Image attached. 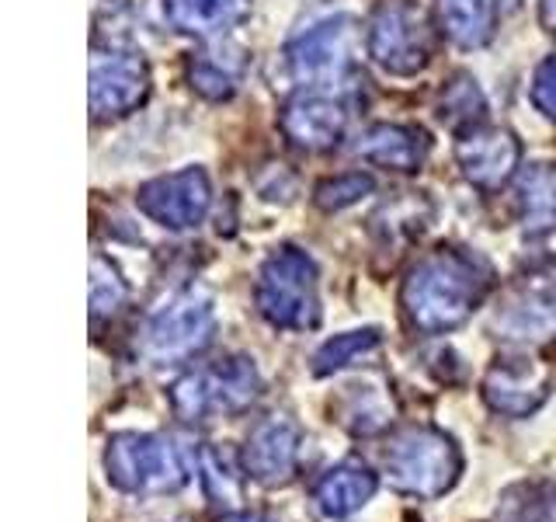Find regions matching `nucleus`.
<instances>
[{
	"label": "nucleus",
	"instance_id": "9d476101",
	"mask_svg": "<svg viewBox=\"0 0 556 522\" xmlns=\"http://www.w3.org/2000/svg\"><path fill=\"white\" fill-rule=\"evenodd\" d=\"M191 467H195V477L202 484L205 498L223 512H237L243 501V474L237 460L226 449L202 443L191 449Z\"/></svg>",
	"mask_w": 556,
	"mask_h": 522
},
{
	"label": "nucleus",
	"instance_id": "4468645a",
	"mask_svg": "<svg viewBox=\"0 0 556 522\" xmlns=\"http://www.w3.org/2000/svg\"><path fill=\"white\" fill-rule=\"evenodd\" d=\"M219 522H271V519H268V515H261V512H240V509H237V512H226Z\"/></svg>",
	"mask_w": 556,
	"mask_h": 522
},
{
	"label": "nucleus",
	"instance_id": "ddd939ff",
	"mask_svg": "<svg viewBox=\"0 0 556 522\" xmlns=\"http://www.w3.org/2000/svg\"><path fill=\"white\" fill-rule=\"evenodd\" d=\"M122 300H126V286H122V278L112 269H104V261H94V283H91L94 318H101V313H115Z\"/></svg>",
	"mask_w": 556,
	"mask_h": 522
},
{
	"label": "nucleus",
	"instance_id": "6e6552de",
	"mask_svg": "<svg viewBox=\"0 0 556 522\" xmlns=\"http://www.w3.org/2000/svg\"><path fill=\"white\" fill-rule=\"evenodd\" d=\"M379 492V477L362 460H344L324 470L313 484V505L327 519H348L365 509Z\"/></svg>",
	"mask_w": 556,
	"mask_h": 522
},
{
	"label": "nucleus",
	"instance_id": "423d86ee",
	"mask_svg": "<svg viewBox=\"0 0 556 522\" xmlns=\"http://www.w3.org/2000/svg\"><path fill=\"white\" fill-rule=\"evenodd\" d=\"M216 313L202 289H185L170 296L147 324V356L153 362H181L213 341Z\"/></svg>",
	"mask_w": 556,
	"mask_h": 522
},
{
	"label": "nucleus",
	"instance_id": "39448f33",
	"mask_svg": "<svg viewBox=\"0 0 556 522\" xmlns=\"http://www.w3.org/2000/svg\"><path fill=\"white\" fill-rule=\"evenodd\" d=\"M257 307L275 327L306 331L320 321L317 307V275H313L309 258L300 251H278L257 283Z\"/></svg>",
	"mask_w": 556,
	"mask_h": 522
},
{
	"label": "nucleus",
	"instance_id": "0eeeda50",
	"mask_svg": "<svg viewBox=\"0 0 556 522\" xmlns=\"http://www.w3.org/2000/svg\"><path fill=\"white\" fill-rule=\"evenodd\" d=\"M300 457H303V428L286 414H268L251 428L240 452V463L243 474L254 477L257 484L278 487L295 477Z\"/></svg>",
	"mask_w": 556,
	"mask_h": 522
},
{
	"label": "nucleus",
	"instance_id": "f8f14e48",
	"mask_svg": "<svg viewBox=\"0 0 556 522\" xmlns=\"http://www.w3.org/2000/svg\"><path fill=\"white\" fill-rule=\"evenodd\" d=\"M515 331H546L556 324V278H549L546 286H535L526 300L518 303V310L508 318Z\"/></svg>",
	"mask_w": 556,
	"mask_h": 522
},
{
	"label": "nucleus",
	"instance_id": "9b49d317",
	"mask_svg": "<svg viewBox=\"0 0 556 522\" xmlns=\"http://www.w3.org/2000/svg\"><path fill=\"white\" fill-rule=\"evenodd\" d=\"M379 345V331L376 327H365V331H348V335H338L330 338L317 348V356H313V373L317 376H327V373H338L344 370L348 362H355L358 356L372 352Z\"/></svg>",
	"mask_w": 556,
	"mask_h": 522
},
{
	"label": "nucleus",
	"instance_id": "20e7f679",
	"mask_svg": "<svg viewBox=\"0 0 556 522\" xmlns=\"http://www.w3.org/2000/svg\"><path fill=\"white\" fill-rule=\"evenodd\" d=\"M261 394V376L251 359H223L181 376L170 387V408L188 425L213 422L251 408Z\"/></svg>",
	"mask_w": 556,
	"mask_h": 522
},
{
	"label": "nucleus",
	"instance_id": "f03ea898",
	"mask_svg": "<svg viewBox=\"0 0 556 522\" xmlns=\"http://www.w3.org/2000/svg\"><path fill=\"white\" fill-rule=\"evenodd\" d=\"M483 296V278L477 275L473 261L459 254H442L425 261L410 275L404 289V307L414 327L421 331H448L469 318Z\"/></svg>",
	"mask_w": 556,
	"mask_h": 522
},
{
	"label": "nucleus",
	"instance_id": "f257e3e1",
	"mask_svg": "<svg viewBox=\"0 0 556 522\" xmlns=\"http://www.w3.org/2000/svg\"><path fill=\"white\" fill-rule=\"evenodd\" d=\"M382 470L400 495L434 501L452 492L463 474V452L452 435L428 425H407L390 435Z\"/></svg>",
	"mask_w": 556,
	"mask_h": 522
},
{
	"label": "nucleus",
	"instance_id": "7ed1b4c3",
	"mask_svg": "<svg viewBox=\"0 0 556 522\" xmlns=\"http://www.w3.org/2000/svg\"><path fill=\"white\" fill-rule=\"evenodd\" d=\"M104 474L118 492L136 498H161L181 492L188 467L170 439L156 432H115L104 446Z\"/></svg>",
	"mask_w": 556,
	"mask_h": 522
},
{
	"label": "nucleus",
	"instance_id": "1a4fd4ad",
	"mask_svg": "<svg viewBox=\"0 0 556 522\" xmlns=\"http://www.w3.org/2000/svg\"><path fill=\"white\" fill-rule=\"evenodd\" d=\"M483 397L497 414L529 418L549 397V380L532 365H494L483 380Z\"/></svg>",
	"mask_w": 556,
	"mask_h": 522
}]
</instances>
